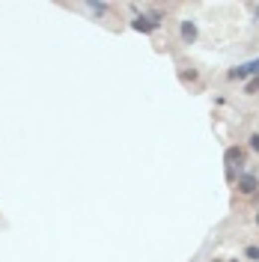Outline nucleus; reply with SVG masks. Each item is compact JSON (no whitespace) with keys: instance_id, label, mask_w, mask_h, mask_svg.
Masks as SVG:
<instances>
[{"instance_id":"2","label":"nucleus","mask_w":259,"mask_h":262,"mask_svg":"<svg viewBox=\"0 0 259 262\" xmlns=\"http://www.w3.org/2000/svg\"><path fill=\"white\" fill-rule=\"evenodd\" d=\"M239 191L242 194H254L257 191V176H242L239 179Z\"/></svg>"},{"instance_id":"9","label":"nucleus","mask_w":259,"mask_h":262,"mask_svg":"<svg viewBox=\"0 0 259 262\" xmlns=\"http://www.w3.org/2000/svg\"><path fill=\"white\" fill-rule=\"evenodd\" d=\"M257 224H259V212H257Z\"/></svg>"},{"instance_id":"4","label":"nucleus","mask_w":259,"mask_h":262,"mask_svg":"<svg viewBox=\"0 0 259 262\" xmlns=\"http://www.w3.org/2000/svg\"><path fill=\"white\" fill-rule=\"evenodd\" d=\"M236 164H242V149H239V146H233V149H227V167L233 170Z\"/></svg>"},{"instance_id":"6","label":"nucleus","mask_w":259,"mask_h":262,"mask_svg":"<svg viewBox=\"0 0 259 262\" xmlns=\"http://www.w3.org/2000/svg\"><path fill=\"white\" fill-rule=\"evenodd\" d=\"M254 92H259V78H254V81L248 84V95H254Z\"/></svg>"},{"instance_id":"3","label":"nucleus","mask_w":259,"mask_h":262,"mask_svg":"<svg viewBox=\"0 0 259 262\" xmlns=\"http://www.w3.org/2000/svg\"><path fill=\"white\" fill-rule=\"evenodd\" d=\"M182 39H185L188 45L197 39V27H194V21H182Z\"/></svg>"},{"instance_id":"10","label":"nucleus","mask_w":259,"mask_h":262,"mask_svg":"<svg viewBox=\"0 0 259 262\" xmlns=\"http://www.w3.org/2000/svg\"><path fill=\"white\" fill-rule=\"evenodd\" d=\"M233 262H239V260H233Z\"/></svg>"},{"instance_id":"5","label":"nucleus","mask_w":259,"mask_h":262,"mask_svg":"<svg viewBox=\"0 0 259 262\" xmlns=\"http://www.w3.org/2000/svg\"><path fill=\"white\" fill-rule=\"evenodd\" d=\"M245 257H248V260H254V262H259V248H257V245H251V248L245 251Z\"/></svg>"},{"instance_id":"8","label":"nucleus","mask_w":259,"mask_h":262,"mask_svg":"<svg viewBox=\"0 0 259 262\" xmlns=\"http://www.w3.org/2000/svg\"><path fill=\"white\" fill-rule=\"evenodd\" d=\"M209 262H224V260H209Z\"/></svg>"},{"instance_id":"7","label":"nucleus","mask_w":259,"mask_h":262,"mask_svg":"<svg viewBox=\"0 0 259 262\" xmlns=\"http://www.w3.org/2000/svg\"><path fill=\"white\" fill-rule=\"evenodd\" d=\"M251 149H257V152H259V134H254V137H251Z\"/></svg>"},{"instance_id":"1","label":"nucleus","mask_w":259,"mask_h":262,"mask_svg":"<svg viewBox=\"0 0 259 262\" xmlns=\"http://www.w3.org/2000/svg\"><path fill=\"white\" fill-rule=\"evenodd\" d=\"M131 27H134V30H140V33H152L158 24H155L152 18H146V15H137V18L131 21Z\"/></svg>"}]
</instances>
